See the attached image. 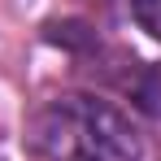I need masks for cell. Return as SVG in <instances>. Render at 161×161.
<instances>
[{
  "label": "cell",
  "instance_id": "6da1fadb",
  "mask_svg": "<svg viewBox=\"0 0 161 161\" xmlns=\"http://www.w3.org/2000/svg\"><path fill=\"white\" fill-rule=\"evenodd\" d=\"M26 144L39 161H139L144 139L118 105L100 96H57L31 118Z\"/></svg>",
  "mask_w": 161,
  "mask_h": 161
},
{
  "label": "cell",
  "instance_id": "7a4b0ae2",
  "mask_svg": "<svg viewBox=\"0 0 161 161\" xmlns=\"http://www.w3.org/2000/svg\"><path fill=\"white\" fill-rule=\"evenodd\" d=\"M126 92L135 96V105L161 118V70L157 65H139V74L126 79Z\"/></svg>",
  "mask_w": 161,
  "mask_h": 161
},
{
  "label": "cell",
  "instance_id": "3957f363",
  "mask_svg": "<svg viewBox=\"0 0 161 161\" xmlns=\"http://www.w3.org/2000/svg\"><path fill=\"white\" fill-rule=\"evenodd\" d=\"M131 13L153 39H161V0H131Z\"/></svg>",
  "mask_w": 161,
  "mask_h": 161
}]
</instances>
